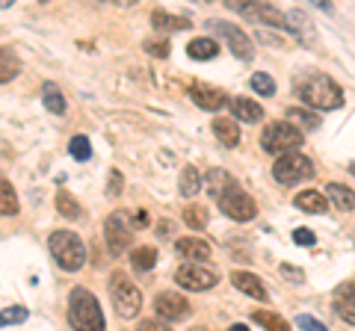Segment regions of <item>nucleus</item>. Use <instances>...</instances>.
<instances>
[{
    "label": "nucleus",
    "instance_id": "f257e3e1",
    "mask_svg": "<svg viewBox=\"0 0 355 331\" xmlns=\"http://www.w3.org/2000/svg\"><path fill=\"white\" fill-rule=\"evenodd\" d=\"M293 89L299 98H302V104H308L311 109H323V113H329V109L343 107V89L329 74H305L302 80L293 83Z\"/></svg>",
    "mask_w": 355,
    "mask_h": 331
},
{
    "label": "nucleus",
    "instance_id": "f03ea898",
    "mask_svg": "<svg viewBox=\"0 0 355 331\" xmlns=\"http://www.w3.org/2000/svg\"><path fill=\"white\" fill-rule=\"evenodd\" d=\"M69 323L74 331H104V311L86 287H74L69 296Z\"/></svg>",
    "mask_w": 355,
    "mask_h": 331
},
{
    "label": "nucleus",
    "instance_id": "7ed1b4c3",
    "mask_svg": "<svg viewBox=\"0 0 355 331\" xmlns=\"http://www.w3.org/2000/svg\"><path fill=\"white\" fill-rule=\"evenodd\" d=\"M48 249H51L53 260L60 263V269H65V272H77L86 263V246L74 231H53L48 240Z\"/></svg>",
    "mask_w": 355,
    "mask_h": 331
},
{
    "label": "nucleus",
    "instance_id": "20e7f679",
    "mask_svg": "<svg viewBox=\"0 0 355 331\" xmlns=\"http://www.w3.org/2000/svg\"><path fill=\"white\" fill-rule=\"evenodd\" d=\"M299 145H302V130H296L291 121H272V125H266L263 134H261V148L266 154H279V157H284V154L299 151Z\"/></svg>",
    "mask_w": 355,
    "mask_h": 331
},
{
    "label": "nucleus",
    "instance_id": "39448f33",
    "mask_svg": "<svg viewBox=\"0 0 355 331\" xmlns=\"http://www.w3.org/2000/svg\"><path fill=\"white\" fill-rule=\"evenodd\" d=\"M110 293H113V305L121 319H133L142 311V293H139V287L130 281V275H125V272L110 275Z\"/></svg>",
    "mask_w": 355,
    "mask_h": 331
},
{
    "label": "nucleus",
    "instance_id": "423d86ee",
    "mask_svg": "<svg viewBox=\"0 0 355 331\" xmlns=\"http://www.w3.org/2000/svg\"><path fill=\"white\" fill-rule=\"evenodd\" d=\"M311 175H314V163H311L305 154H299V151L284 154V157H279L275 166H272V178L279 184H284V186L302 184V181L311 178Z\"/></svg>",
    "mask_w": 355,
    "mask_h": 331
},
{
    "label": "nucleus",
    "instance_id": "0eeeda50",
    "mask_svg": "<svg viewBox=\"0 0 355 331\" xmlns=\"http://www.w3.org/2000/svg\"><path fill=\"white\" fill-rule=\"evenodd\" d=\"M216 204H219V211L225 216H231L234 222H252V219L258 216V204H254V198L243 193L237 184L231 186L228 193H222V198Z\"/></svg>",
    "mask_w": 355,
    "mask_h": 331
},
{
    "label": "nucleus",
    "instance_id": "6e6552de",
    "mask_svg": "<svg viewBox=\"0 0 355 331\" xmlns=\"http://www.w3.org/2000/svg\"><path fill=\"white\" fill-rule=\"evenodd\" d=\"M104 240H107V249L113 258L125 255L130 246V213H125V211L110 213L107 225H104Z\"/></svg>",
    "mask_w": 355,
    "mask_h": 331
},
{
    "label": "nucleus",
    "instance_id": "1a4fd4ad",
    "mask_svg": "<svg viewBox=\"0 0 355 331\" xmlns=\"http://www.w3.org/2000/svg\"><path fill=\"white\" fill-rule=\"evenodd\" d=\"M154 314H157L160 323H184V319H190L193 307L178 290H166L154 299Z\"/></svg>",
    "mask_w": 355,
    "mask_h": 331
},
{
    "label": "nucleus",
    "instance_id": "9d476101",
    "mask_svg": "<svg viewBox=\"0 0 355 331\" xmlns=\"http://www.w3.org/2000/svg\"><path fill=\"white\" fill-rule=\"evenodd\" d=\"M175 281H178V287H184V290L205 293L210 287H216V272L202 267V263H184V267H178Z\"/></svg>",
    "mask_w": 355,
    "mask_h": 331
},
{
    "label": "nucleus",
    "instance_id": "9b49d317",
    "mask_svg": "<svg viewBox=\"0 0 355 331\" xmlns=\"http://www.w3.org/2000/svg\"><path fill=\"white\" fill-rule=\"evenodd\" d=\"M210 27H214V30L219 33V36H225L228 48L234 51V57H237V60H252V57H254L252 42H249V36H246V33H243L240 27L225 24V21H210Z\"/></svg>",
    "mask_w": 355,
    "mask_h": 331
},
{
    "label": "nucleus",
    "instance_id": "f8f14e48",
    "mask_svg": "<svg viewBox=\"0 0 355 331\" xmlns=\"http://www.w3.org/2000/svg\"><path fill=\"white\" fill-rule=\"evenodd\" d=\"M234 12H243L249 21H261V24H266V27H282V30H287V21H284V12H279L272 3H252V6H243V3H228Z\"/></svg>",
    "mask_w": 355,
    "mask_h": 331
},
{
    "label": "nucleus",
    "instance_id": "ddd939ff",
    "mask_svg": "<svg viewBox=\"0 0 355 331\" xmlns=\"http://www.w3.org/2000/svg\"><path fill=\"white\" fill-rule=\"evenodd\" d=\"M190 98H193L196 107L210 109V113H216V109L225 107V92L214 89V86H207V83H193L190 86Z\"/></svg>",
    "mask_w": 355,
    "mask_h": 331
},
{
    "label": "nucleus",
    "instance_id": "4468645a",
    "mask_svg": "<svg viewBox=\"0 0 355 331\" xmlns=\"http://www.w3.org/2000/svg\"><path fill=\"white\" fill-rule=\"evenodd\" d=\"M231 284H234L240 293H246V296H252V299H258V302L270 299V293H266L263 281L258 278V275H252V272H243V269L231 272Z\"/></svg>",
    "mask_w": 355,
    "mask_h": 331
},
{
    "label": "nucleus",
    "instance_id": "2eb2a0df",
    "mask_svg": "<svg viewBox=\"0 0 355 331\" xmlns=\"http://www.w3.org/2000/svg\"><path fill=\"white\" fill-rule=\"evenodd\" d=\"M175 251L184 260H190V263H198V260L210 258V246L205 240H198V237H178L175 240Z\"/></svg>",
    "mask_w": 355,
    "mask_h": 331
},
{
    "label": "nucleus",
    "instance_id": "dca6fc26",
    "mask_svg": "<svg viewBox=\"0 0 355 331\" xmlns=\"http://www.w3.org/2000/svg\"><path fill=\"white\" fill-rule=\"evenodd\" d=\"M228 107H231V113H234L237 121H249V125H254V121L263 118V107L258 101H252V98L234 95V98H228Z\"/></svg>",
    "mask_w": 355,
    "mask_h": 331
},
{
    "label": "nucleus",
    "instance_id": "f3484780",
    "mask_svg": "<svg viewBox=\"0 0 355 331\" xmlns=\"http://www.w3.org/2000/svg\"><path fill=\"white\" fill-rule=\"evenodd\" d=\"M202 184H205V190H207V195L210 198H222V193H228L231 186H234V178L225 172V169H210L205 178H202Z\"/></svg>",
    "mask_w": 355,
    "mask_h": 331
},
{
    "label": "nucleus",
    "instance_id": "a211bd4d",
    "mask_svg": "<svg viewBox=\"0 0 355 331\" xmlns=\"http://www.w3.org/2000/svg\"><path fill=\"white\" fill-rule=\"evenodd\" d=\"M293 204L299 207V211H305V213H326L329 198H326V193H320V190H302V193H296Z\"/></svg>",
    "mask_w": 355,
    "mask_h": 331
},
{
    "label": "nucleus",
    "instance_id": "6ab92c4d",
    "mask_svg": "<svg viewBox=\"0 0 355 331\" xmlns=\"http://www.w3.org/2000/svg\"><path fill=\"white\" fill-rule=\"evenodd\" d=\"M214 134H216V139H219L225 148H234L237 142H240V127H237V121H231V118H225V116H216V118H214Z\"/></svg>",
    "mask_w": 355,
    "mask_h": 331
},
{
    "label": "nucleus",
    "instance_id": "aec40b11",
    "mask_svg": "<svg viewBox=\"0 0 355 331\" xmlns=\"http://www.w3.org/2000/svg\"><path fill=\"white\" fill-rule=\"evenodd\" d=\"M326 198L338 207L340 213H347V211L355 207V193L349 190V186H343V184H329L326 186Z\"/></svg>",
    "mask_w": 355,
    "mask_h": 331
},
{
    "label": "nucleus",
    "instance_id": "412c9836",
    "mask_svg": "<svg viewBox=\"0 0 355 331\" xmlns=\"http://www.w3.org/2000/svg\"><path fill=\"white\" fill-rule=\"evenodd\" d=\"M42 104L48 107L53 116H62L65 113V95H62V89H60L57 83L48 80V83L42 86Z\"/></svg>",
    "mask_w": 355,
    "mask_h": 331
},
{
    "label": "nucleus",
    "instance_id": "4be33fe9",
    "mask_svg": "<svg viewBox=\"0 0 355 331\" xmlns=\"http://www.w3.org/2000/svg\"><path fill=\"white\" fill-rule=\"evenodd\" d=\"M178 190H181V195H187V198H193L196 193H202V175H198L196 166H184V169H181Z\"/></svg>",
    "mask_w": 355,
    "mask_h": 331
},
{
    "label": "nucleus",
    "instance_id": "5701e85b",
    "mask_svg": "<svg viewBox=\"0 0 355 331\" xmlns=\"http://www.w3.org/2000/svg\"><path fill=\"white\" fill-rule=\"evenodd\" d=\"M21 74V60L12 48H0V83H9Z\"/></svg>",
    "mask_w": 355,
    "mask_h": 331
},
{
    "label": "nucleus",
    "instance_id": "b1692460",
    "mask_svg": "<svg viewBox=\"0 0 355 331\" xmlns=\"http://www.w3.org/2000/svg\"><path fill=\"white\" fill-rule=\"evenodd\" d=\"M18 213V195L15 186L6 178H0V216H15Z\"/></svg>",
    "mask_w": 355,
    "mask_h": 331
},
{
    "label": "nucleus",
    "instance_id": "393cba45",
    "mask_svg": "<svg viewBox=\"0 0 355 331\" xmlns=\"http://www.w3.org/2000/svg\"><path fill=\"white\" fill-rule=\"evenodd\" d=\"M151 24L157 30H190V21L187 18L169 15V12H163V9H154L151 12Z\"/></svg>",
    "mask_w": 355,
    "mask_h": 331
},
{
    "label": "nucleus",
    "instance_id": "a878e982",
    "mask_svg": "<svg viewBox=\"0 0 355 331\" xmlns=\"http://www.w3.org/2000/svg\"><path fill=\"white\" fill-rule=\"evenodd\" d=\"M187 53H190L193 60H214L219 53V45L214 39H207V36L205 39H193L190 45H187Z\"/></svg>",
    "mask_w": 355,
    "mask_h": 331
},
{
    "label": "nucleus",
    "instance_id": "bb28decb",
    "mask_svg": "<svg viewBox=\"0 0 355 331\" xmlns=\"http://www.w3.org/2000/svg\"><path fill=\"white\" fill-rule=\"evenodd\" d=\"M57 211H60V216H65V219H83L80 202H77L71 193H65V190L57 193Z\"/></svg>",
    "mask_w": 355,
    "mask_h": 331
},
{
    "label": "nucleus",
    "instance_id": "cd10ccee",
    "mask_svg": "<svg viewBox=\"0 0 355 331\" xmlns=\"http://www.w3.org/2000/svg\"><path fill=\"white\" fill-rule=\"evenodd\" d=\"M287 121H291V125L299 130H317L320 127V118L314 116V113H308V109H302V107H291L287 109Z\"/></svg>",
    "mask_w": 355,
    "mask_h": 331
},
{
    "label": "nucleus",
    "instance_id": "c85d7f7f",
    "mask_svg": "<svg viewBox=\"0 0 355 331\" xmlns=\"http://www.w3.org/2000/svg\"><path fill=\"white\" fill-rule=\"evenodd\" d=\"M284 21H287V30L291 33H296L299 39H305V42H311V21L302 15V12H284Z\"/></svg>",
    "mask_w": 355,
    "mask_h": 331
},
{
    "label": "nucleus",
    "instance_id": "c756f323",
    "mask_svg": "<svg viewBox=\"0 0 355 331\" xmlns=\"http://www.w3.org/2000/svg\"><path fill=\"white\" fill-rule=\"evenodd\" d=\"M130 263L137 267L139 272H148L154 263H157V251H154L151 246H142V249H133L130 251Z\"/></svg>",
    "mask_w": 355,
    "mask_h": 331
},
{
    "label": "nucleus",
    "instance_id": "7c9ffc66",
    "mask_svg": "<svg viewBox=\"0 0 355 331\" xmlns=\"http://www.w3.org/2000/svg\"><path fill=\"white\" fill-rule=\"evenodd\" d=\"M184 225L193 231H202L207 225V211L202 204H187L184 207Z\"/></svg>",
    "mask_w": 355,
    "mask_h": 331
},
{
    "label": "nucleus",
    "instance_id": "2f4dec72",
    "mask_svg": "<svg viewBox=\"0 0 355 331\" xmlns=\"http://www.w3.org/2000/svg\"><path fill=\"white\" fill-rule=\"evenodd\" d=\"M254 323H261L266 331H291V325H287L279 314H270V311H258L254 314Z\"/></svg>",
    "mask_w": 355,
    "mask_h": 331
},
{
    "label": "nucleus",
    "instance_id": "473e14b6",
    "mask_svg": "<svg viewBox=\"0 0 355 331\" xmlns=\"http://www.w3.org/2000/svg\"><path fill=\"white\" fill-rule=\"evenodd\" d=\"M252 89L258 92L261 98H272L275 95V80H272L270 74L258 71V74H252Z\"/></svg>",
    "mask_w": 355,
    "mask_h": 331
},
{
    "label": "nucleus",
    "instance_id": "72a5a7b5",
    "mask_svg": "<svg viewBox=\"0 0 355 331\" xmlns=\"http://www.w3.org/2000/svg\"><path fill=\"white\" fill-rule=\"evenodd\" d=\"M27 316H30V314H27V307H21V305H15V307H3V311H0V328H3V325H21Z\"/></svg>",
    "mask_w": 355,
    "mask_h": 331
},
{
    "label": "nucleus",
    "instance_id": "f704fd0d",
    "mask_svg": "<svg viewBox=\"0 0 355 331\" xmlns=\"http://www.w3.org/2000/svg\"><path fill=\"white\" fill-rule=\"evenodd\" d=\"M69 151H71V157L74 160H89V157H92V145H89V139L86 136H74L71 142H69Z\"/></svg>",
    "mask_w": 355,
    "mask_h": 331
},
{
    "label": "nucleus",
    "instance_id": "c9c22d12",
    "mask_svg": "<svg viewBox=\"0 0 355 331\" xmlns=\"http://www.w3.org/2000/svg\"><path fill=\"white\" fill-rule=\"evenodd\" d=\"M335 314H338L347 325H355V302H349V299H335Z\"/></svg>",
    "mask_w": 355,
    "mask_h": 331
},
{
    "label": "nucleus",
    "instance_id": "e433bc0d",
    "mask_svg": "<svg viewBox=\"0 0 355 331\" xmlns=\"http://www.w3.org/2000/svg\"><path fill=\"white\" fill-rule=\"evenodd\" d=\"M146 51L151 53V57H157V60H163V57H169V42H166V39H148L146 42Z\"/></svg>",
    "mask_w": 355,
    "mask_h": 331
},
{
    "label": "nucleus",
    "instance_id": "4c0bfd02",
    "mask_svg": "<svg viewBox=\"0 0 355 331\" xmlns=\"http://www.w3.org/2000/svg\"><path fill=\"white\" fill-rule=\"evenodd\" d=\"M314 231H311V228H296L293 231V242H296V246H314Z\"/></svg>",
    "mask_w": 355,
    "mask_h": 331
},
{
    "label": "nucleus",
    "instance_id": "58836bf2",
    "mask_svg": "<svg viewBox=\"0 0 355 331\" xmlns=\"http://www.w3.org/2000/svg\"><path fill=\"white\" fill-rule=\"evenodd\" d=\"M296 325L302 328V331H329L323 323H317L314 316H299V319H296Z\"/></svg>",
    "mask_w": 355,
    "mask_h": 331
},
{
    "label": "nucleus",
    "instance_id": "ea45409f",
    "mask_svg": "<svg viewBox=\"0 0 355 331\" xmlns=\"http://www.w3.org/2000/svg\"><path fill=\"white\" fill-rule=\"evenodd\" d=\"M137 331H172L166 323H160V319H142V323L137 325Z\"/></svg>",
    "mask_w": 355,
    "mask_h": 331
},
{
    "label": "nucleus",
    "instance_id": "a19ab883",
    "mask_svg": "<svg viewBox=\"0 0 355 331\" xmlns=\"http://www.w3.org/2000/svg\"><path fill=\"white\" fill-rule=\"evenodd\" d=\"M282 275H284V278H291V281H296V284H302L305 281V272L302 269H293V267H287V263H282Z\"/></svg>",
    "mask_w": 355,
    "mask_h": 331
},
{
    "label": "nucleus",
    "instance_id": "79ce46f5",
    "mask_svg": "<svg viewBox=\"0 0 355 331\" xmlns=\"http://www.w3.org/2000/svg\"><path fill=\"white\" fill-rule=\"evenodd\" d=\"M338 299H349V302H355V281H347V284H340V287H338Z\"/></svg>",
    "mask_w": 355,
    "mask_h": 331
},
{
    "label": "nucleus",
    "instance_id": "37998d69",
    "mask_svg": "<svg viewBox=\"0 0 355 331\" xmlns=\"http://www.w3.org/2000/svg\"><path fill=\"white\" fill-rule=\"evenodd\" d=\"M107 193L110 195H119L121 193V175L113 169V172H110V186H107Z\"/></svg>",
    "mask_w": 355,
    "mask_h": 331
},
{
    "label": "nucleus",
    "instance_id": "c03bdc74",
    "mask_svg": "<svg viewBox=\"0 0 355 331\" xmlns=\"http://www.w3.org/2000/svg\"><path fill=\"white\" fill-rule=\"evenodd\" d=\"M148 222H151V219H148L146 211H139L137 216H133V228H148Z\"/></svg>",
    "mask_w": 355,
    "mask_h": 331
},
{
    "label": "nucleus",
    "instance_id": "a18cd8bd",
    "mask_svg": "<svg viewBox=\"0 0 355 331\" xmlns=\"http://www.w3.org/2000/svg\"><path fill=\"white\" fill-rule=\"evenodd\" d=\"M228 331H249V325H243V323H234V325H231Z\"/></svg>",
    "mask_w": 355,
    "mask_h": 331
},
{
    "label": "nucleus",
    "instance_id": "49530a36",
    "mask_svg": "<svg viewBox=\"0 0 355 331\" xmlns=\"http://www.w3.org/2000/svg\"><path fill=\"white\" fill-rule=\"evenodd\" d=\"M6 6H12V3H9V0H0V9H6Z\"/></svg>",
    "mask_w": 355,
    "mask_h": 331
},
{
    "label": "nucleus",
    "instance_id": "de8ad7c7",
    "mask_svg": "<svg viewBox=\"0 0 355 331\" xmlns=\"http://www.w3.org/2000/svg\"><path fill=\"white\" fill-rule=\"evenodd\" d=\"M349 172H352V175H355V163H352V166H349Z\"/></svg>",
    "mask_w": 355,
    "mask_h": 331
}]
</instances>
